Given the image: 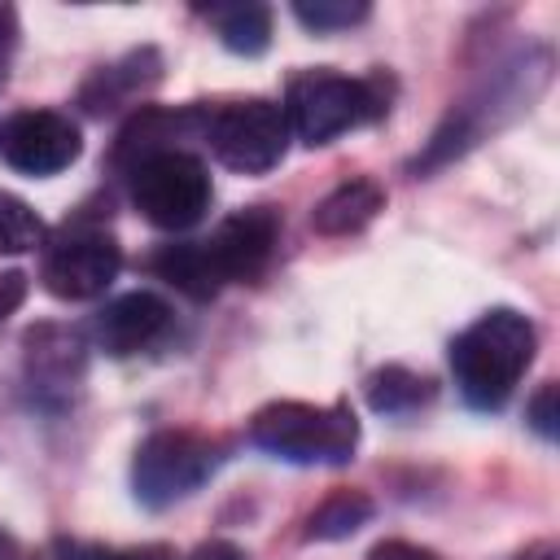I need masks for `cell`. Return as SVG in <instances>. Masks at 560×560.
Returning <instances> with one entry per match:
<instances>
[{
	"label": "cell",
	"mask_w": 560,
	"mask_h": 560,
	"mask_svg": "<svg viewBox=\"0 0 560 560\" xmlns=\"http://www.w3.org/2000/svg\"><path fill=\"white\" fill-rule=\"evenodd\" d=\"M13 44H18V18H13V9H0V83H4L9 57H13Z\"/></svg>",
	"instance_id": "cell-23"
},
{
	"label": "cell",
	"mask_w": 560,
	"mask_h": 560,
	"mask_svg": "<svg viewBox=\"0 0 560 560\" xmlns=\"http://www.w3.org/2000/svg\"><path fill=\"white\" fill-rule=\"evenodd\" d=\"M184 560H245V556H241V547H232V542H201V547H192Z\"/></svg>",
	"instance_id": "cell-24"
},
{
	"label": "cell",
	"mask_w": 560,
	"mask_h": 560,
	"mask_svg": "<svg viewBox=\"0 0 560 560\" xmlns=\"http://www.w3.org/2000/svg\"><path fill=\"white\" fill-rule=\"evenodd\" d=\"M83 136L57 109H18L0 122V162L22 175H57L79 162Z\"/></svg>",
	"instance_id": "cell-8"
},
{
	"label": "cell",
	"mask_w": 560,
	"mask_h": 560,
	"mask_svg": "<svg viewBox=\"0 0 560 560\" xmlns=\"http://www.w3.org/2000/svg\"><path fill=\"white\" fill-rule=\"evenodd\" d=\"M534 346L538 332L521 311L512 306L486 311L451 341V372L459 394L481 411L503 407L516 381L525 376V368L534 363Z\"/></svg>",
	"instance_id": "cell-1"
},
{
	"label": "cell",
	"mask_w": 560,
	"mask_h": 560,
	"mask_svg": "<svg viewBox=\"0 0 560 560\" xmlns=\"http://www.w3.org/2000/svg\"><path fill=\"white\" fill-rule=\"evenodd\" d=\"M149 267L158 271V280L175 284L179 293H188V298H197V302H206V298H214V293L223 289V276H219V267H214L206 241L166 245V249H158V254L149 258Z\"/></svg>",
	"instance_id": "cell-13"
},
{
	"label": "cell",
	"mask_w": 560,
	"mask_h": 560,
	"mask_svg": "<svg viewBox=\"0 0 560 560\" xmlns=\"http://www.w3.org/2000/svg\"><path fill=\"white\" fill-rule=\"evenodd\" d=\"M171 324V306L149 293V289H136V293H122L114 302H105L96 315H92V341L96 350L114 354V359H127L144 346H153Z\"/></svg>",
	"instance_id": "cell-10"
},
{
	"label": "cell",
	"mask_w": 560,
	"mask_h": 560,
	"mask_svg": "<svg viewBox=\"0 0 560 560\" xmlns=\"http://www.w3.org/2000/svg\"><path fill=\"white\" fill-rule=\"evenodd\" d=\"M280 109L289 118V136H298L302 144H328L341 131H354L381 118L389 105H385L381 79H346L332 70H306L289 79Z\"/></svg>",
	"instance_id": "cell-2"
},
{
	"label": "cell",
	"mask_w": 560,
	"mask_h": 560,
	"mask_svg": "<svg viewBox=\"0 0 560 560\" xmlns=\"http://www.w3.org/2000/svg\"><path fill=\"white\" fill-rule=\"evenodd\" d=\"M210 22L223 39V48L241 52V57H258L271 44V9L267 4H214Z\"/></svg>",
	"instance_id": "cell-14"
},
{
	"label": "cell",
	"mask_w": 560,
	"mask_h": 560,
	"mask_svg": "<svg viewBox=\"0 0 560 560\" xmlns=\"http://www.w3.org/2000/svg\"><path fill=\"white\" fill-rule=\"evenodd\" d=\"M293 18L306 31H346L368 18V4L363 0H298Z\"/></svg>",
	"instance_id": "cell-18"
},
{
	"label": "cell",
	"mask_w": 560,
	"mask_h": 560,
	"mask_svg": "<svg viewBox=\"0 0 560 560\" xmlns=\"http://www.w3.org/2000/svg\"><path fill=\"white\" fill-rule=\"evenodd\" d=\"M122 267V249L101 228H66L39 262V280L61 302H88L101 298Z\"/></svg>",
	"instance_id": "cell-7"
},
{
	"label": "cell",
	"mask_w": 560,
	"mask_h": 560,
	"mask_svg": "<svg viewBox=\"0 0 560 560\" xmlns=\"http://www.w3.org/2000/svg\"><path fill=\"white\" fill-rule=\"evenodd\" d=\"M516 560H560V551H556V542H534V547H525Z\"/></svg>",
	"instance_id": "cell-26"
},
{
	"label": "cell",
	"mask_w": 560,
	"mask_h": 560,
	"mask_svg": "<svg viewBox=\"0 0 560 560\" xmlns=\"http://www.w3.org/2000/svg\"><path fill=\"white\" fill-rule=\"evenodd\" d=\"M223 464V442L192 429H158L136 446L131 486L144 508H171L188 499Z\"/></svg>",
	"instance_id": "cell-4"
},
{
	"label": "cell",
	"mask_w": 560,
	"mask_h": 560,
	"mask_svg": "<svg viewBox=\"0 0 560 560\" xmlns=\"http://www.w3.org/2000/svg\"><path fill=\"white\" fill-rule=\"evenodd\" d=\"M127 175H131V201L153 228L184 232L210 210V171L188 149L153 153L136 162Z\"/></svg>",
	"instance_id": "cell-5"
},
{
	"label": "cell",
	"mask_w": 560,
	"mask_h": 560,
	"mask_svg": "<svg viewBox=\"0 0 560 560\" xmlns=\"http://www.w3.org/2000/svg\"><path fill=\"white\" fill-rule=\"evenodd\" d=\"M429 394H433L429 381L416 376V372H407V368H381V372L368 381V402H372L376 411H385V416H407V411H416Z\"/></svg>",
	"instance_id": "cell-16"
},
{
	"label": "cell",
	"mask_w": 560,
	"mask_h": 560,
	"mask_svg": "<svg viewBox=\"0 0 560 560\" xmlns=\"http://www.w3.org/2000/svg\"><path fill=\"white\" fill-rule=\"evenodd\" d=\"M381 210H385V188H381L376 179H346V184H337V188L315 206L311 223H315V232H324V236H350V232L368 228Z\"/></svg>",
	"instance_id": "cell-12"
},
{
	"label": "cell",
	"mask_w": 560,
	"mask_h": 560,
	"mask_svg": "<svg viewBox=\"0 0 560 560\" xmlns=\"http://www.w3.org/2000/svg\"><path fill=\"white\" fill-rule=\"evenodd\" d=\"M368 560H438V556H433V551H424V547H416V542L389 538V542L372 547V556H368Z\"/></svg>",
	"instance_id": "cell-21"
},
{
	"label": "cell",
	"mask_w": 560,
	"mask_h": 560,
	"mask_svg": "<svg viewBox=\"0 0 560 560\" xmlns=\"http://www.w3.org/2000/svg\"><path fill=\"white\" fill-rule=\"evenodd\" d=\"M166 547H105L88 538H57L52 560H166Z\"/></svg>",
	"instance_id": "cell-19"
},
{
	"label": "cell",
	"mask_w": 560,
	"mask_h": 560,
	"mask_svg": "<svg viewBox=\"0 0 560 560\" xmlns=\"http://www.w3.org/2000/svg\"><path fill=\"white\" fill-rule=\"evenodd\" d=\"M39 241H44L39 214L22 197H13V192L0 188V254H26Z\"/></svg>",
	"instance_id": "cell-17"
},
{
	"label": "cell",
	"mask_w": 560,
	"mask_h": 560,
	"mask_svg": "<svg viewBox=\"0 0 560 560\" xmlns=\"http://www.w3.org/2000/svg\"><path fill=\"white\" fill-rule=\"evenodd\" d=\"M276 236H280L276 210H271V206H249V210L228 214V219L210 232L206 249H210V258H214L223 284H232V280H254V276H262V267L271 262Z\"/></svg>",
	"instance_id": "cell-9"
},
{
	"label": "cell",
	"mask_w": 560,
	"mask_h": 560,
	"mask_svg": "<svg viewBox=\"0 0 560 560\" xmlns=\"http://www.w3.org/2000/svg\"><path fill=\"white\" fill-rule=\"evenodd\" d=\"M249 442L289 464H346L359 442V420L346 402H271L249 420Z\"/></svg>",
	"instance_id": "cell-3"
},
{
	"label": "cell",
	"mask_w": 560,
	"mask_h": 560,
	"mask_svg": "<svg viewBox=\"0 0 560 560\" xmlns=\"http://www.w3.org/2000/svg\"><path fill=\"white\" fill-rule=\"evenodd\" d=\"M22 298H26V276H22V271H4V276H0V319H4L9 311H18Z\"/></svg>",
	"instance_id": "cell-22"
},
{
	"label": "cell",
	"mask_w": 560,
	"mask_h": 560,
	"mask_svg": "<svg viewBox=\"0 0 560 560\" xmlns=\"http://www.w3.org/2000/svg\"><path fill=\"white\" fill-rule=\"evenodd\" d=\"M26 376L39 394H66L79 385L83 376V341L79 332H66V328H31L26 332Z\"/></svg>",
	"instance_id": "cell-11"
},
{
	"label": "cell",
	"mask_w": 560,
	"mask_h": 560,
	"mask_svg": "<svg viewBox=\"0 0 560 560\" xmlns=\"http://www.w3.org/2000/svg\"><path fill=\"white\" fill-rule=\"evenodd\" d=\"M0 560H35V556H31L13 534H0Z\"/></svg>",
	"instance_id": "cell-25"
},
{
	"label": "cell",
	"mask_w": 560,
	"mask_h": 560,
	"mask_svg": "<svg viewBox=\"0 0 560 560\" xmlns=\"http://www.w3.org/2000/svg\"><path fill=\"white\" fill-rule=\"evenodd\" d=\"M372 521V499L363 490H332L311 516H306V538L332 542V538H350L359 525Z\"/></svg>",
	"instance_id": "cell-15"
},
{
	"label": "cell",
	"mask_w": 560,
	"mask_h": 560,
	"mask_svg": "<svg viewBox=\"0 0 560 560\" xmlns=\"http://www.w3.org/2000/svg\"><path fill=\"white\" fill-rule=\"evenodd\" d=\"M525 411H529V429H534L538 438H547V442H551V438L560 433V389H556L551 381L529 398V407H525Z\"/></svg>",
	"instance_id": "cell-20"
},
{
	"label": "cell",
	"mask_w": 560,
	"mask_h": 560,
	"mask_svg": "<svg viewBox=\"0 0 560 560\" xmlns=\"http://www.w3.org/2000/svg\"><path fill=\"white\" fill-rule=\"evenodd\" d=\"M206 144L223 166L241 175H262L289 149V118L276 101H262V96L232 101L206 118Z\"/></svg>",
	"instance_id": "cell-6"
}]
</instances>
